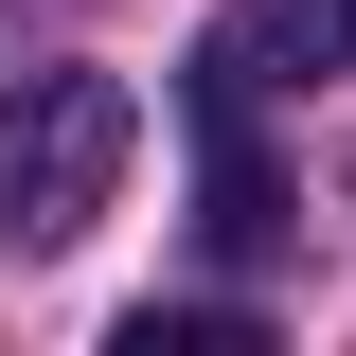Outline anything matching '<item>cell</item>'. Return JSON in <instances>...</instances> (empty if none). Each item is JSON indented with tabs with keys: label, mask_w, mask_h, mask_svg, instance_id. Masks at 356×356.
I'll use <instances>...</instances> for the list:
<instances>
[{
	"label": "cell",
	"mask_w": 356,
	"mask_h": 356,
	"mask_svg": "<svg viewBox=\"0 0 356 356\" xmlns=\"http://www.w3.org/2000/svg\"><path fill=\"white\" fill-rule=\"evenodd\" d=\"M143 161V89L125 72H18L0 89V232L18 250H72Z\"/></svg>",
	"instance_id": "obj_1"
},
{
	"label": "cell",
	"mask_w": 356,
	"mask_h": 356,
	"mask_svg": "<svg viewBox=\"0 0 356 356\" xmlns=\"http://www.w3.org/2000/svg\"><path fill=\"white\" fill-rule=\"evenodd\" d=\"M196 232H214L232 267L285 232V178H267V143H250V72H232V54H196Z\"/></svg>",
	"instance_id": "obj_2"
},
{
	"label": "cell",
	"mask_w": 356,
	"mask_h": 356,
	"mask_svg": "<svg viewBox=\"0 0 356 356\" xmlns=\"http://www.w3.org/2000/svg\"><path fill=\"white\" fill-rule=\"evenodd\" d=\"M214 54H232L250 89H285V72H356V0H232Z\"/></svg>",
	"instance_id": "obj_3"
},
{
	"label": "cell",
	"mask_w": 356,
	"mask_h": 356,
	"mask_svg": "<svg viewBox=\"0 0 356 356\" xmlns=\"http://www.w3.org/2000/svg\"><path fill=\"white\" fill-rule=\"evenodd\" d=\"M107 356H250V321H232V303H143Z\"/></svg>",
	"instance_id": "obj_4"
}]
</instances>
